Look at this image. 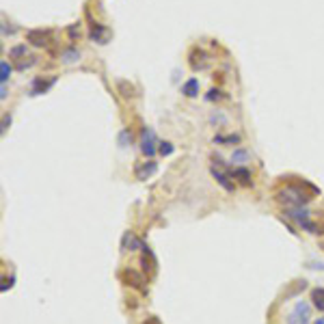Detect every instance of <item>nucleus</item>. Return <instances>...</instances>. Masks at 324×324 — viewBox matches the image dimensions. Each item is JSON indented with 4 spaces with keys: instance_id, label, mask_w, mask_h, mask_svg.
<instances>
[{
    "instance_id": "14",
    "label": "nucleus",
    "mask_w": 324,
    "mask_h": 324,
    "mask_svg": "<svg viewBox=\"0 0 324 324\" xmlns=\"http://www.w3.org/2000/svg\"><path fill=\"white\" fill-rule=\"evenodd\" d=\"M305 287H307V281H305V279H303V281H294V285H292L290 290L285 292V298H290V296H296V294H298V292H303Z\"/></svg>"
},
{
    "instance_id": "16",
    "label": "nucleus",
    "mask_w": 324,
    "mask_h": 324,
    "mask_svg": "<svg viewBox=\"0 0 324 324\" xmlns=\"http://www.w3.org/2000/svg\"><path fill=\"white\" fill-rule=\"evenodd\" d=\"M80 58V52L78 50H65L63 52V61L65 63H76Z\"/></svg>"
},
{
    "instance_id": "3",
    "label": "nucleus",
    "mask_w": 324,
    "mask_h": 324,
    "mask_svg": "<svg viewBox=\"0 0 324 324\" xmlns=\"http://www.w3.org/2000/svg\"><path fill=\"white\" fill-rule=\"evenodd\" d=\"M121 281L126 285H132V287H137V290H140V292H145V277L140 275V273H137V270H123L121 273Z\"/></svg>"
},
{
    "instance_id": "15",
    "label": "nucleus",
    "mask_w": 324,
    "mask_h": 324,
    "mask_svg": "<svg viewBox=\"0 0 324 324\" xmlns=\"http://www.w3.org/2000/svg\"><path fill=\"white\" fill-rule=\"evenodd\" d=\"M52 82H54V78H50L48 82H44V80H35V87H33V95H39V93H44L46 89H48V87L52 85Z\"/></svg>"
},
{
    "instance_id": "21",
    "label": "nucleus",
    "mask_w": 324,
    "mask_h": 324,
    "mask_svg": "<svg viewBox=\"0 0 324 324\" xmlns=\"http://www.w3.org/2000/svg\"><path fill=\"white\" fill-rule=\"evenodd\" d=\"M119 91H121V93H123V95H126V97H128V95H132V91H134V89H132V87H128V85H126V82H119Z\"/></svg>"
},
{
    "instance_id": "2",
    "label": "nucleus",
    "mask_w": 324,
    "mask_h": 324,
    "mask_svg": "<svg viewBox=\"0 0 324 324\" xmlns=\"http://www.w3.org/2000/svg\"><path fill=\"white\" fill-rule=\"evenodd\" d=\"M309 318H311L309 303H305V300H298L296 307H294V311L287 316V324H309Z\"/></svg>"
},
{
    "instance_id": "20",
    "label": "nucleus",
    "mask_w": 324,
    "mask_h": 324,
    "mask_svg": "<svg viewBox=\"0 0 324 324\" xmlns=\"http://www.w3.org/2000/svg\"><path fill=\"white\" fill-rule=\"evenodd\" d=\"M158 151H160L162 156H171V154H173V145H171V143H160V149H158Z\"/></svg>"
},
{
    "instance_id": "5",
    "label": "nucleus",
    "mask_w": 324,
    "mask_h": 324,
    "mask_svg": "<svg viewBox=\"0 0 324 324\" xmlns=\"http://www.w3.org/2000/svg\"><path fill=\"white\" fill-rule=\"evenodd\" d=\"M158 171V164L154 160H149V162H143V164H139L137 171H134V175H137V180H149L151 175H154Z\"/></svg>"
},
{
    "instance_id": "18",
    "label": "nucleus",
    "mask_w": 324,
    "mask_h": 324,
    "mask_svg": "<svg viewBox=\"0 0 324 324\" xmlns=\"http://www.w3.org/2000/svg\"><path fill=\"white\" fill-rule=\"evenodd\" d=\"M9 72H11V67L7 65V61H2V63H0V80H2V85H7Z\"/></svg>"
},
{
    "instance_id": "17",
    "label": "nucleus",
    "mask_w": 324,
    "mask_h": 324,
    "mask_svg": "<svg viewBox=\"0 0 324 324\" xmlns=\"http://www.w3.org/2000/svg\"><path fill=\"white\" fill-rule=\"evenodd\" d=\"M246 160H249V154H246L244 149H233L231 162H246Z\"/></svg>"
},
{
    "instance_id": "8",
    "label": "nucleus",
    "mask_w": 324,
    "mask_h": 324,
    "mask_svg": "<svg viewBox=\"0 0 324 324\" xmlns=\"http://www.w3.org/2000/svg\"><path fill=\"white\" fill-rule=\"evenodd\" d=\"M212 175H214V180H216V182H219V184H221L223 188H225V190H227V192H231V190H233V182H231V180H229V178H227V175H225V173H223V171H221V169H216V167H212Z\"/></svg>"
},
{
    "instance_id": "11",
    "label": "nucleus",
    "mask_w": 324,
    "mask_h": 324,
    "mask_svg": "<svg viewBox=\"0 0 324 324\" xmlns=\"http://www.w3.org/2000/svg\"><path fill=\"white\" fill-rule=\"evenodd\" d=\"M182 93H184L186 97H194L199 93V80L197 78H190L184 87H182Z\"/></svg>"
},
{
    "instance_id": "9",
    "label": "nucleus",
    "mask_w": 324,
    "mask_h": 324,
    "mask_svg": "<svg viewBox=\"0 0 324 324\" xmlns=\"http://www.w3.org/2000/svg\"><path fill=\"white\" fill-rule=\"evenodd\" d=\"M26 39L31 41L33 46H46V44H48V41H46V39H48V33H44V31H31V33L26 35Z\"/></svg>"
},
{
    "instance_id": "23",
    "label": "nucleus",
    "mask_w": 324,
    "mask_h": 324,
    "mask_svg": "<svg viewBox=\"0 0 324 324\" xmlns=\"http://www.w3.org/2000/svg\"><path fill=\"white\" fill-rule=\"evenodd\" d=\"M119 143H121V147H128V132H126V130H123V132H121Z\"/></svg>"
},
{
    "instance_id": "1",
    "label": "nucleus",
    "mask_w": 324,
    "mask_h": 324,
    "mask_svg": "<svg viewBox=\"0 0 324 324\" xmlns=\"http://www.w3.org/2000/svg\"><path fill=\"white\" fill-rule=\"evenodd\" d=\"M311 197H307L298 186H287L285 190L279 192V201L285 203L287 208H298V205H305Z\"/></svg>"
},
{
    "instance_id": "7",
    "label": "nucleus",
    "mask_w": 324,
    "mask_h": 324,
    "mask_svg": "<svg viewBox=\"0 0 324 324\" xmlns=\"http://www.w3.org/2000/svg\"><path fill=\"white\" fill-rule=\"evenodd\" d=\"M143 246V242L140 240H137L130 231H126L123 233V240H121V251H137V249H140Z\"/></svg>"
},
{
    "instance_id": "24",
    "label": "nucleus",
    "mask_w": 324,
    "mask_h": 324,
    "mask_svg": "<svg viewBox=\"0 0 324 324\" xmlns=\"http://www.w3.org/2000/svg\"><path fill=\"white\" fill-rule=\"evenodd\" d=\"M221 97V91L219 89H212L210 93H208V99H219Z\"/></svg>"
},
{
    "instance_id": "19",
    "label": "nucleus",
    "mask_w": 324,
    "mask_h": 324,
    "mask_svg": "<svg viewBox=\"0 0 324 324\" xmlns=\"http://www.w3.org/2000/svg\"><path fill=\"white\" fill-rule=\"evenodd\" d=\"M214 143H240V137L233 134V137H216Z\"/></svg>"
},
{
    "instance_id": "4",
    "label": "nucleus",
    "mask_w": 324,
    "mask_h": 324,
    "mask_svg": "<svg viewBox=\"0 0 324 324\" xmlns=\"http://www.w3.org/2000/svg\"><path fill=\"white\" fill-rule=\"evenodd\" d=\"M140 151H143L145 156H149V158L156 154V134H154V130H149V128L143 130V137H140Z\"/></svg>"
},
{
    "instance_id": "26",
    "label": "nucleus",
    "mask_w": 324,
    "mask_h": 324,
    "mask_svg": "<svg viewBox=\"0 0 324 324\" xmlns=\"http://www.w3.org/2000/svg\"><path fill=\"white\" fill-rule=\"evenodd\" d=\"M143 324H160V320H158V318H147Z\"/></svg>"
},
{
    "instance_id": "22",
    "label": "nucleus",
    "mask_w": 324,
    "mask_h": 324,
    "mask_svg": "<svg viewBox=\"0 0 324 324\" xmlns=\"http://www.w3.org/2000/svg\"><path fill=\"white\" fill-rule=\"evenodd\" d=\"M24 52H26L24 46H17V48L11 50V56H20V54H24Z\"/></svg>"
},
{
    "instance_id": "12",
    "label": "nucleus",
    "mask_w": 324,
    "mask_h": 324,
    "mask_svg": "<svg viewBox=\"0 0 324 324\" xmlns=\"http://www.w3.org/2000/svg\"><path fill=\"white\" fill-rule=\"evenodd\" d=\"M91 39L97 41V44H106V28L95 24V26L91 28Z\"/></svg>"
},
{
    "instance_id": "6",
    "label": "nucleus",
    "mask_w": 324,
    "mask_h": 324,
    "mask_svg": "<svg viewBox=\"0 0 324 324\" xmlns=\"http://www.w3.org/2000/svg\"><path fill=\"white\" fill-rule=\"evenodd\" d=\"M285 216H287V219H292V221H296L298 225H303L305 221H309V212L303 210V205H298V208H287Z\"/></svg>"
},
{
    "instance_id": "10",
    "label": "nucleus",
    "mask_w": 324,
    "mask_h": 324,
    "mask_svg": "<svg viewBox=\"0 0 324 324\" xmlns=\"http://www.w3.org/2000/svg\"><path fill=\"white\" fill-rule=\"evenodd\" d=\"M233 180H238L242 186H249V184H251V173H249V169H244V167L233 169Z\"/></svg>"
},
{
    "instance_id": "13",
    "label": "nucleus",
    "mask_w": 324,
    "mask_h": 324,
    "mask_svg": "<svg viewBox=\"0 0 324 324\" xmlns=\"http://www.w3.org/2000/svg\"><path fill=\"white\" fill-rule=\"evenodd\" d=\"M311 300H314V305L320 311H324V287H316L314 292H311Z\"/></svg>"
},
{
    "instance_id": "25",
    "label": "nucleus",
    "mask_w": 324,
    "mask_h": 324,
    "mask_svg": "<svg viewBox=\"0 0 324 324\" xmlns=\"http://www.w3.org/2000/svg\"><path fill=\"white\" fill-rule=\"evenodd\" d=\"M13 285V277L11 279H2V292H7V287Z\"/></svg>"
},
{
    "instance_id": "27",
    "label": "nucleus",
    "mask_w": 324,
    "mask_h": 324,
    "mask_svg": "<svg viewBox=\"0 0 324 324\" xmlns=\"http://www.w3.org/2000/svg\"><path fill=\"white\" fill-rule=\"evenodd\" d=\"M314 324H324V318H318V320H316Z\"/></svg>"
}]
</instances>
